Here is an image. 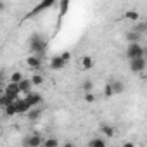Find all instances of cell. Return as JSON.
Here are the masks:
<instances>
[{
	"mask_svg": "<svg viewBox=\"0 0 147 147\" xmlns=\"http://www.w3.org/2000/svg\"><path fill=\"white\" fill-rule=\"evenodd\" d=\"M30 50H31V55L42 59L45 55V52H47V42L40 35H33L30 38Z\"/></svg>",
	"mask_w": 147,
	"mask_h": 147,
	"instance_id": "obj_1",
	"label": "cell"
},
{
	"mask_svg": "<svg viewBox=\"0 0 147 147\" xmlns=\"http://www.w3.org/2000/svg\"><path fill=\"white\" fill-rule=\"evenodd\" d=\"M126 57H128L130 61H133V59H144V57H145V49H144L140 43H128Z\"/></svg>",
	"mask_w": 147,
	"mask_h": 147,
	"instance_id": "obj_2",
	"label": "cell"
},
{
	"mask_svg": "<svg viewBox=\"0 0 147 147\" xmlns=\"http://www.w3.org/2000/svg\"><path fill=\"white\" fill-rule=\"evenodd\" d=\"M42 144H43V138L40 133H33L23 138V147H42Z\"/></svg>",
	"mask_w": 147,
	"mask_h": 147,
	"instance_id": "obj_3",
	"label": "cell"
},
{
	"mask_svg": "<svg viewBox=\"0 0 147 147\" xmlns=\"http://www.w3.org/2000/svg\"><path fill=\"white\" fill-rule=\"evenodd\" d=\"M54 5H55L54 0H43V2H40L35 9H31V11H30V14H26V18H24V19H30V18L36 16L38 12H42V11H45V9H50V7H54Z\"/></svg>",
	"mask_w": 147,
	"mask_h": 147,
	"instance_id": "obj_4",
	"label": "cell"
},
{
	"mask_svg": "<svg viewBox=\"0 0 147 147\" xmlns=\"http://www.w3.org/2000/svg\"><path fill=\"white\" fill-rule=\"evenodd\" d=\"M145 66H147L145 57H144V59H133V61H130V69H131V73H144V71H145Z\"/></svg>",
	"mask_w": 147,
	"mask_h": 147,
	"instance_id": "obj_5",
	"label": "cell"
},
{
	"mask_svg": "<svg viewBox=\"0 0 147 147\" xmlns=\"http://www.w3.org/2000/svg\"><path fill=\"white\" fill-rule=\"evenodd\" d=\"M14 106H16V114H26L30 109H33V107L26 102L24 97H23V99H18V100L14 102Z\"/></svg>",
	"mask_w": 147,
	"mask_h": 147,
	"instance_id": "obj_6",
	"label": "cell"
},
{
	"mask_svg": "<svg viewBox=\"0 0 147 147\" xmlns=\"http://www.w3.org/2000/svg\"><path fill=\"white\" fill-rule=\"evenodd\" d=\"M24 99H26V102H28L31 107H36V106H40V104H42V100H43V97H42L40 94H35V92H31V94L24 95Z\"/></svg>",
	"mask_w": 147,
	"mask_h": 147,
	"instance_id": "obj_7",
	"label": "cell"
},
{
	"mask_svg": "<svg viewBox=\"0 0 147 147\" xmlns=\"http://www.w3.org/2000/svg\"><path fill=\"white\" fill-rule=\"evenodd\" d=\"M4 95H7V97H11V99L18 100L21 94H19V88H18V85H14V83H9V85L5 87V92H4Z\"/></svg>",
	"mask_w": 147,
	"mask_h": 147,
	"instance_id": "obj_8",
	"label": "cell"
},
{
	"mask_svg": "<svg viewBox=\"0 0 147 147\" xmlns=\"http://www.w3.org/2000/svg\"><path fill=\"white\" fill-rule=\"evenodd\" d=\"M64 66H66V62L61 59V55H52L50 57V69L59 71V69H64Z\"/></svg>",
	"mask_w": 147,
	"mask_h": 147,
	"instance_id": "obj_9",
	"label": "cell"
},
{
	"mask_svg": "<svg viewBox=\"0 0 147 147\" xmlns=\"http://www.w3.org/2000/svg\"><path fill=\"white\" fill-rule=\"evenodd\" d=\"M31 82L30 80H26V78H23L19 83H18V88H19V94H23V95H28V94H31Z\"/></svg>",
	"mask_w": 147,
	"mask_h": 147,
	"instance_id": "obj_10",
	"label": "cell"
},
{
	"mask_svg": "<svg viewBox=\"0 0 147 147\" xmlns=\"http://www.w3.org/2000/svg\"><path fill=\"white\" fill-rule=\"evenodd\" d=\"M109 85H111V88H113V94H114V95H118V94H123V92H125V83H123V82H119V80H113V82H109Z\"/></svg>",
	"mask_w": 147,
	"mask_h": 147,
	"instance_id": "obj_11",
	"label": "cell"
},
{
	"mask_svg": "<svg viewBox=\"0 0 147 147\" xmlns=\"http://www.w3.org/2000/svg\"><path fill=\"white\" fill-rule=\"evenodd\" d=\"M26 64H28L31 69H40V67H42V59H40V57H35V55H28Z\"/></svg>",
	"mask_w": 147,
	"mask_h": 147,
	"instance_id": "obj_12",
	"label": "cell"
},
{
	"mask_svg": "<svg viewBox=\"0 0 147 147\" xmlns=\"http://www.w3.org/2000/svg\"><path fill=\"white\" fill-rule=\"evenodd\" d=\"M135 33H138V35H145V31H147V23L145 21H140V23H137V24H133V28H131Z\"/></svg>",
	"mask_w": 147,
	"mask_h": 147,
	"instance_id": "obj_13",
	"label": "cell"
},
{
	"mask_svg": "<svg viewBox=\"0 0 147 147\" xmlns=\"http://www.w3.org/2000/svg\"><path fill=\"white\" fill-rule=\"evenodd\" d=\"M140 40H142V35L135 33L133 30H130V31L126 33V42H130V43H138Z\"/></svg>",
	"mask_w": 147,
	"mask_h": 147,
	"instance_id": "obj_14",
	"label": "cell"
},
{
	"mask_svg": "<svg viewBox=\"0 0 147 147\" xmlns=\"http://www.w3.org/2000/svg\"><path fill=\"white\" fill-rule=\"evenodd\" d=\"M26 116H28L30 121H36V119L42 116V111H40L38 107H33V109H30V111L26 113Z\"/></svg>",
	"mask_w": 147,
	"mask_h": 147,
	"instance_id": "obj_15",
	"label": "cell"
},
{
	"mask_svg": "<svg viewBox=\"0 0 147 147\" xmlns=\"http://www.w3.org/2000/svg\"><path fill=\"white\" fill-rule=\"evenodd\" d=\"M100 131H102V135L106 137V138H111V137H114V128L111 126V125H102L100 126Z\"/></svg>",
	"mask_w": 147,
	"mask_h": 147,
	"instance_id": "obj_16",
	"label": "cell"
},
{
	"mask_svg": "<svg viewBox=\"0 0 147 147\" xmlns=\"http://www.w3.org/2000/svg\"><path fill=\"white\" fill-rule=\"evenodd\" d=\"M82 67L87 71V69H92L94 67V59L90 57V55H83L82 57Z\"/></svg>",
	"mask_w": 147,
	"mask_h": 147,
	"instance_id": "obj_17",
	"label": "cell"
},
{
	"mask_svg": "<svg viewBox=\"0 0 147 147\" xmlns=\"http://www.w3.org/2000/svg\"><path fill=\"white\" fill-rule=\"evenodd\" d=\"M88 147H106V140H104L102 137H95V138L90 140Z\"/></svg>",
	"mask_w": 147,
	"mask_h": 147,
	"instance_id": "obj_18",
	"label": "cell"
},
{
	"mask_svg": "<svg viewBox=\"0 0 147 147\" xmlns=\"http://www.w3.org/2000/svg\"><path fill=\"white\" fill-rule=\"evenodd\" d=\"M42 147H59V142H57V138H55V137H49V138H45V140H43Z\"/></svg>",
	"mask_w": 147,
	"mask_h": 147,
	"instance_id": "obj_19",
	"label": "cell"
},
{
	"mask_svg": "<svg viewBox=\"0 0 147 147\" xmlns=\"http://www.w3.org/2000/svg\"><path fill=\"white\" fill-rule=\"evenodd\" d=\"M21 80H23V73H19V71H14L12 75H11V78H9V83H14V85H18Z\"/></svg>",
	"mask_w": 147,
	"mask_h": 147,
	"instance_id": "obj_20",
	"label": "cell"
},
{
	"mask_svg": "<svg viewBox=\"0 0 147 147\" xmlns=\"http://www.w3.org/2000/svg\"><path fill=\"white\" fill-rule=\"evenodd\" d=\"M30 82H31V85H36V87H38V85L43 83V76H42V75H36V73H35V75L30 78Z\"/></svg>",
	"mask_w": 147,
	"mask_h": 147,
	"instance_id": "obj_21",
	"label": "cell"
},
{
	"mask_svg": "<svg viewBox=\"0 0 147 147\" xmlns=\"http://www.w3.org/2000/svg\"><path fill=\"white\" fill-rule=\"evenodd\" d=\"M59 9H61V18L67 12V9H69V2H67V0H62V2H59Z\"/></svg>",
	"mask_w": 147,
	"mask_h": 147,
	"instance_id": "obj_22",
	"label": "cell"
},
{
	"mask_svg": "<svg viewBox=\"0 0 147 147\" xmlns=\"http://www.w3.org/2000/svg\"><path fill=\"white\" fill-rule=\"evenodd\" d=\"M125 18H126V19H130V21H138L140 14H138L137 11H128V12L125 14Z\"/></svg>",
	"mask_w": 147,
	"mask_h": 147,
	"instance_id": "obj_23",
	"label": "cell"
},
{
	"mask_svg": "<svg viewBox=\"0 0 147 147\" xmlns=\"http://www.w3.org/2000/svg\"><path fill=\"white\" fill-rule=\"evenodd\" d=\"M4 111H5L7 116H14V114H16V106H14V102H12V104H7V106L4 107Z\"/></svg>",
	"mask_w": 147,
	"mask_h": 147,
	"instance_id": "obj_24",
	"label": "cell"
},
{
	"mask_svg": "<svg viewBox=\"0 0 147 147\" xmlns=\"http://www.w3.org/2000/svg\"><path fill=\"white\" fill-rule=\"evenodd\" d=\"M83 90H85V94L92 92V90H94V82H92V80H85V82H83Z\"/></svg>",
	"mask_w": 147,
	"mask_h": 147,
	"instance_id": "obj_25",
	"label": "cell"
},
{
	"mask_svg": "<svg viewBox=\"0 0 147 147\" xmlns=\"http://www.w3.org/2000/svg\"><path fill=\"white\" fill-rule=\"evenodd\" d=\"M113 95H114V94H113L111 85H109V83H106V87H104V97H107V99H109V97H113Z\"/></svg>",
	"mask_w": 147,
	"mask_h": 147,
	"instance_id": "obj_26",
	"label": "cell"
},
{
	"mask_svg": "<svg viewBox=\"0 0 147 147\" xmlns=\"http://www.w3.org/2000/svg\"><path fill=\"white\" fill-rule=\"evenodd\" d=\"M59 55H61V59H62L64 62H67V61L71 59V52H67V50H66V52H62V54H59Z\"/></svg>",
	"mask_w": 147,
	"mask_h": 147,
	"instance_id": "obj_27",
	"label": "cell"
},
{
	"mask_svg": "<svg viewBox=\"0 0 147 147\" xmlns=\"http://www.w3.org/2000/svg\"><path fill=\"white\" fill-rule=\"evenodd\" d=\"M85 100H87V102H94V100H95V95H94V92H88V94H85Z\"/></svg>",
	"mask_w": 147,
	"mask_h": 147,
	"instance_id": "obj_28",
	"label": "cell"
},
{
	"mask_svg": "<svg viewBox=\"0 0 147 147\" xmlns=\"http://www.w3.org/2000/svg\"><path fill=\"white\" fill-rule=\"evenodd\" d=\"M4 80H5V73L4 69H0V83H4Z\"/></svg>",
	"mask_w": 147,
	"mask_h": 147,
	"instance_id": "obj_29",
	"label": "cell"
},
{
	"mask_svg": "<svg viewBox=\"0 0 147 147\" xmlns=\"http://www.w3.org/2000/svg\"><path fill=\"white\" fill-rule=\"evenodd\" d=\"M5 7H7V5L2 2V0H0V12H4V11H5Z\"/></svg>",
	"mask_w": 147,
	"mask_h": 147,
	"instance_id": "obj_30",
	"label": "cell"
},
{
	"mask_svg": "<svg viewBox=\"0 0 147 147\" xmlns=\"http://www.w3.org/2000/svg\"><path fill=\"white\" fill-rule=\"evenodd\" d=\"M123 147H135V144H133V142H125Z\"/></svg>",
	"mask_w": 147,
	"mask_h": 147,
	"instance_id": "obj_31",
	"label": "cell"
},
{
	"mask_svg": "<svg viewBox=\"0 0 147 147\" xmlns=\"http://www.w3.org/2000/svg\"><path fill=\"white\" fill-rule=\"evenodd\" d=\"M62 147H76V145H75V144H73V142H66V144H64Z\"/></svg>",
	"mask_w": 147,
	"mask_h": 147,
	"instance_id": "obj_32",
	"label": "cell"
},
{
	"mask_svg": "<svg viewBox=\"0 0 147 147\" xmlns=\"http://www.w3.org/2000/svg\"><path fill=\"white\" fill-rule=\"evenodd\" d=\"M0 137H2V131H0Z\"/></svg>",
	"mask_w": 147,
	"mask_h": 147,
	"instance_id": "obj_33",
	"label": "cell"
}]
</instances>
